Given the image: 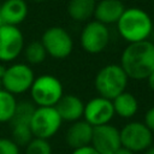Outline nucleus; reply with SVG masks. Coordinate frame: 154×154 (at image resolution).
I'll return each instance as SVG.
<instances>
[{"label":"nucleus","instance_id":"1","mask_svg":"<svg viewBox=\"0 0 154 154\" xmlns=\"http://www.w3.org/2000/svg\"><path fill=\"white\" fill-rule=\"evenodd\" d=\"M120 67L128 78L147 79L154 71V43L148 40L130 43L122 53Z\"/></svg>","mask_w":154,"mask_h":154},{"label":"nucleus","instance_id":"2","mask_svg":"<svg viewBox=\"0 0 154 154\" xmlns=\"http://www.w3.org/2000/svg\"><path fill=\"white\" fill-rule=\"evenodd\" d=\"M120 36L130 42H140L147 40L153 30V22L150 16L138 7L125 8L119 20L117 22Z\"/></svg>","mask_w":154,"mask_h":154},{"label":"nucleus","instance_id":"3","mask_svg":"<svg viewBox=\"0 0 154 154\" xmlns=\"http://www.w3.org/2000/svg\"><path fill=\"white\" fill-rule=\"evenodd\" d=\"M95 89L99 95L107 100H113L119 94L125 91L128 84V76L117 64L103 66L95 77Z\"/></svg>","mask_w":154,"mask_h":154},{"label":"nucleus","instance_id":"4","mask_svg":"<svg viewBox=\"0 0 154 154\" xmlns=\"http://www.w3.org/2000/svg\"><path fill=\"white\" fill-rule=\"evenodd\" d=\"M30 95L37 107H54L64 95L63 84L53 75H42L34 79Z\"/></svg>","mask_w":154,"mask_h":154},{"label":"nucleus","instance_id":"5","mask_svg":"<svg viewBox=\"0 0 154 154\" xmlns=\"http://www.w3.org/2000/svg\"><path fill=\"white\" fill-rule=\"evenodd\" d=\"M61 123L54 107H36L30 120V130L34 137L49 140L59 131Z\"/></svg>","mask_w":154,"mask_h":154},{"label":"nucleus","instance_id":"6","mask_svg":"<svg viewBox=\"0 0 154 154\" xmlns=\"http://www.w3.org/2000/svg\"><path fill=\"white\" fill-rule=\"evenodd\" d=\"M34 79L35 75L32 69L26 64L17 63L6 67L5 75L1 78L2 89L12 95L23 94L30 90Z\"/></svg>","mask_w":154,"mask_h":154},{"label":"nucleus","instance_id":"7","mask_svg":"<svg viewBox=\"0 0 154 154\" xmlns=\"http://www.w3.org/2000/svg\"><path fill=\"white\" fill-rule=\"evenodd\" d=\"M122 147L132 153L144 152L153 144V132L141 122H131L119 130Z\"/></svg>","mask_w":154,"mask_h":154},{"label":"nucleus","instance_id":"8","mask_svg":"<svg viewBox=\"0 0 154 154\" xmlns=\"http://www.w3.org/2000/svg\"><path fill=\"white\" fill-rule=\"evenodd\" d=\"M41 43L47 54L55 59H64L69 57L73 48V42L70 34L61 26L48 28L42 34Z\"/></svg>","mask_w":154,"mask_h":154},{"label":"nucleus","instance_id":"9","mask_svg":"<svg viewBox=\"0 0 154 154\" xmlns=\"http://www.w3.org/2000/svg\"><path fill=\"white\" fill-rule=\"evenodd\" d=\"M108 41L109 31L107 26L96 20L89 22L81 32V46L90 54H97L102 52L107 47Z\"/></svg>","mask_w":154,"mask_h":154},{"label":"nucleus","instance_id":"10","mask_svg":"<svg viewBox=\"0 0 154 154\" xmlns=\"http://www.w3.org/2000/svg\"><path fill=\"white\" fill-rule=\"evenodd\" d=\"M24 48V36L22 31L13 25L0 28V60L8 63L14 60Z\"/></svg>","mask_w":154,"mask_h":154},{"label":"nucleus","instance_id":"11","mask_svg":"<svg viewBox=\"0 0 154 154\" xmlns=\"http://www.w3.org/2000/svg\"><path fill=\"white\" fill-rule=\"evenodd\" d=\"M90 146L99 154H114L122 147L119 130L111 124L94 126Z\"/></svg>","mask_w":154,"mask_h":154},{"label":"nucleus","instance_id":"12","mask_svg":"<svg viewBox=\"0 0 154 154\" xmlns=\"http://www.w3.org/2000/svg\"><path fill=\"white\" fill-rule=\"evenodd\" d=\"M83 117H84V120L89 123L91 126L109 124V122L114 117L112 101L103 99L101 96L89 100L84 105Z\"/></svg>","mask_w":154,"mask_h":154},{"label":"nucleus","instance_id":"13","mask_svg":"<svg viewBox=\"0 0 154 154\" xmlns=\"http://www.w3.org/2000/svg\"><path fill=\"white\" fill-rule=\"evenodd\" d=\"M54 108L57 109L63 122L75 123L83 117L84 103L78 96L69 94L63 95L58 103L54 106Z\"/></svg>","mask_w":154,"mask_h":154},{"label":"nucleus","instance_id":"14","mask_svg":"<svg viewBox=\"0 0 154 154\" xmlns=\"http://www.w3.org/2000/svg\"><path fill=\"white\" fill-rule=\"evenodd\" d=\"M93 128L94 126H91L85 120H77L72 123L65 134V141L67 146L72 149L90 146Z\"/></svg>","mask_w":154,"mask_h":154},{"label":"nucleus","instance_id":"15","mask_svg":"<svg viewBox=\"0 0 154 154\" xmlns=\"http://www.w3.org/2000/svg\"><path fill=\"white\" fill-rule=\"evenodd\" d=\"M125 11V7L120 0H101L96 4L94 16L96 22L107 25L117 23Z\"/></svg>","mask_w":154,"mask_h":154},{"label":"nucleus","instance_id":"16","mask_svg":"<svg viewBox=\"0 0 154 154\" xmlns=\"http://www.w3.org/2000/svg\"><path fill=\"white\" fill-rule=\"evenodd\" d=\"M0 16L6 25L17 26L28 16V5L24 0H5L0 6Z\"/></svg>","mask_w":154,"mask_h":154},{"label":"nucleus","instance_id":"17","mask_svg":"<svg viewBox=\"0 0 154 154\" xmlns=\"http://www.w3.org/2000/svg\"><path fill=\"white\" fill-rule=\"evenodd\" d=\"M114 114H118L122 118H131L137 113L138 101L129 91H123L117 97L112 100Z\"/></svg>","mask_w":154,"mask_h":154},{"label":"nucleus","instance_id":"18","mask_svg":"<svg viewBox=\"0 0 154 154\" xmlns=\"http://www.w3.org/2000/svg\"><path fill=\"white\" fill-rule=\"evenodd\" d=\"M95 6V0H70L67 5V13L73 20L83 22L94 14Z\"/></svg>","mask_w":154,"mask_h":154},{"label":"nucleus","instance_id":"19","mask_svg":"<svg viewBox=\"0 0 154 154\" xmlns=\"http://www.w3.org/2000/svg\"><path fill=\"white\" fill-rule=\"evenodd\" d=\"M14 95L1 89L0 90V123H10L17 107Z\"/></svg>","mask_w":154,"mask_h":154},{"label":"nucleus","instance_id":"20","mask_svg":"<svg viewBox=\"0 0 154 154\" xmlns=\"http://www.w3.org/2000/svg\"><path fill=\"white\" fill-rule=\"evenodd\" d=\"M35 105L29 101H20L17 103L16 112L11 119V125H30L31 117L35 111Z\"/></svg>","mask_w":154,"mask_h":154},{"label":"nucleus","instance_id":"21","mask_svg":"<svg viewBox=\"0 0 154 154\" xmlns=\"http://www.w3.org/2000/svg\"><path fill=\"white\" fill-rule=\"evenodd\" d=\"M24 55H25V59L30 64H40L46 59L47 52L45 47L42 46L41 41H34V42H30L25 47Z\"/></svg>","mask_w":154,"mask_h":154},{"label":"nucleus","instance_id":"22","mask_svg":"<svg viewBox=\"0 0 154 154\" xmlns=\"http://www.w3.org/2000/svg\"><path fill=\"white\" fill-rule=\"evenodd\" d=\"M32 138L30 125H11V140L18 147H25Z\"/></svg>","mask_w":154,"mask_h":154},{"label":"nucleus","instance_id":"23","mask_svg":"<svg viewBox=\"0 0 154 154\" xmlns=\"http://www.w3.org/2000/svg\"><path fill=\"white\" fill-rule=\"evenodd\" d=\"M24 148L25 154H52V146L48 140L34 137Z\"/></svg>","mask_w":154,"mask_h":154},{"label":"nucleus","instance_id":"24","mask_svg":"<svg viewBox=\"0 0 154 154\" xmlns=\"http://www.w3.org/2000/svg\"><path fill=\"white\" fill-rule=\"evenodd\" d=\"M19 147L7 137H0V154H19Z\"/></svg>","mask_w":154,"mask_h":154},{"label":"nucleus","instance_id":"25","mask_svg":"<svg viewBox=\"0 0 154 154\" xmlns=\"http://www.w3.org/2000/svg\"><path fill=\"white\" fill-rule=\"evenodd\" d=\"M152 132H154V106L150 107L144 116V123H143Z\"/></svg>","mask_w":154,"mask_h":154},{"label":"nucleus","instance_id":"26","mask_svg":"<svg viewBox=\"0 0 154 154\" xmlns=\"http://www.w3.org/2000/svg\"><path fill=\"white\" fill-rule=\"evenodd\" d=\"M71 154H99V153L91 146H87V147H82L78 149H73Z\"/></svg>","mask_w":154,"mask_h":154},{"label":"nucleus","instance_id":"27","mask_svg":"<svg viewBox=\"0 0 154 154\" xmlns=\"http://www.w3.org/2000/svg\"><path fill=\"white\" fill-rule=\"evenodd\" d=\"M147 81H148V85H149V88L154 91V71L148 76V78H147Z\"/></svg>","mask_w":154,"mask_h":154},{"label":"nucleus","instance_id":"28","mask_svg":"<svg viewBox=\"0 0 154 154\" xmlns=\"http://www.w3.org/2000/svg\"><path fill=\"white\" fill-rule=\"evenodd\" d=\"M114 154H135V153H132V152H130L129 149H126V148H124V147H120Z\"/></svg>","mask_w":154,"mask_h":154},{"label":"nucleus","instance_id":"29","mask_svg":"<svg viewBox=\"0 0 154 154\" xmlns=\"http://www.w3.org/2000/svg\"><path fill=\"white\" fill-rule=\"evenodd\" d=\"M144 154H154V146L152 144L149 148H147V149L144 150Z\"/></svg>","mask_w":154,"mask_h":154},{"label":"nucleus","instance_id":"30","mask_svg":"<svg viewBox=\"0 0 154 154\" xmlns=\"http://www.w3.org/2000/svg\"><path fill=\"white\" fill-rule=\"evenodd\" d=\"M5 71H6V66L0 64V78H2V76L5 75Z\"/></svg>","mask_w":154,"mask_h":154},{"label":"nucleus","instance_id":"31","mask_svg":"<svg viewBox=\"0 0 154 154\" xmlns=\"http://www.w3.org/2000/svg\"><path fill=\"white\" fill-rule=\"evenodd\" d=\"M4 25H5V23H4L2 18H1V16H0V28H1V26H4Z\"/></svg>","mask_w":154,"mask_h":154},{"label":"nucleus","instance_id":"32","mask_svg":"<svg viewBox=\"0 0 154 154\" xmlns=\"http://www.w3.org/2000/svg\"><path fill=\"white\" fill-rule=\"evenodd\" d=\"M32 1H35V2H42V1H45V0H32Z\"/></svg>","mask_w":154,"mask_h":154},{"label":"nucleus","instance_id":"33","mask_svg":"<svg viewBox=\"0 0 154 154\" xmlns=\"http://www.w3.org/2000/svg\"><path fill=\"white\" fill-rule=\"evenodd\" d=\"M2 89V83H1V78H0V90Z\"/></svg>","mask_w":154,"mask_h":154}]
</instances>
